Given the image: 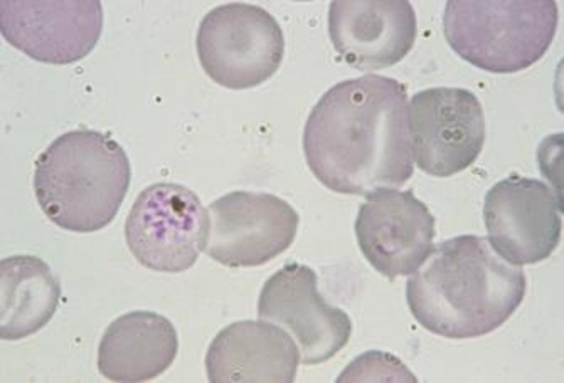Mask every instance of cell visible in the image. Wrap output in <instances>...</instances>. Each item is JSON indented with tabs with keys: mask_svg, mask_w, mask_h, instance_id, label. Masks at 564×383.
Here are the masks:
<instances>
[{
	"mask_svg": "<svg viewBox=\"0 0 564 383\" xmlns=\"http://www.w3.org/2000/svg\"><path fill=\"white\" fill-rule=\"evenodd\" d=\"M258 316L292 333L304 365L329 362L352 335L349 315L325 303L317 273L305 264H286L264 283Z\"/></svg>",
	"mask_w": 564,
	"mask_h": 383,
	"instance_id": "10",
	"label": "cell"
},
{
	"mask_svg": "<svg viewBox=\"0 0 564 383\" xmlns=\"http://www.w3.org/2000/svg\"><path fill=\"white\" fill-rule=\"evenodd\" d=\"M180 338L165 316L132 311L115 319L98 348V370L110 382H151L174 363Z\"/></svg>",
	"mask_w": 564,
	"mask_h": 383,
	"instance_id": "15",
	"label": "cell"
},
{
	"mask_svg": "<svg viewBox=\"0 0 564 383\" xmlns=\"http://www.w3.org/2000/svg\"><path fill=\"white\" fill-rule=\"evenodd\" d=\"M416 12L408 0H336L329 8L334 50L361 72L390 68L413 50Z\"/></svg>",
	"mask_w": 564,
	"mask_h": 383,
	"instance_id": "13",
	"label": "cell"
},
{
	"mask_svg": "<svg viewBox=\"0 0 564 383\" xmlns=\"http://www.w3.org/2000/svg\"><path fill=\"white\" fill-rule=\"evenodd\" d=\"M207 226V209L191 188L154 184L140 192L130 209L127 245L147 270L184 273L206 248Z\"/></svg>",
	"mask_w": 564,
	"mask_h": 383,
	"instance_id": "6",
	"label": "cell"
},
{
	"mask_svg": "<svg viewBox=\"0 0 564 383\" xmlns=\"http://www.w3.org/2000/svg\"><path fill=\"white\" fill-rule=\"evenodd\" d=\"M435 217L413 192H376L356 219V238L368 263L388 280L410 276L433 251Z\"/></svg>",
	"mask_w": 564,
	"mask_h": 383,
	"instance_id": "12",
	"label": "cell"
},
{
	"mask_svg": "<svg viewBox=\"0 0 564 383\" xmlns=\"http://www.w3.org/2000/svg\"><path fill=\"white\" fill-rule=\"evenodd\" d=\"M0 32L31 59L72 64L97 47L104 32V6L98 0H2Z\"/></svg>",
	"mask_w": 564,
	"mask_h": 383,
	"instance_id": "11",
	"label": "cell"
},
{
	"mask_svg": "<svg viewBox=\"0 0 564 383\" xmlns=\"http://www.w3.org/2000/svg\"><path fill=\"white\" fill-rule=\"evenodd\" d=\"M557 22L554 0H448L443 34L475 68L511 75L544 57Z\"/></svg>",
	"mask_w": 564,
	"mask_h": 383,
	"instance_id": "4",
	"label": "cell"
},
{
	"mask_svg": "<svg viewBox=\"0 0 564 383\" xmlns=\"http://www.w3.org/2000/svg\"><path fill=\"white\" fill-rule=\"evenodd\" d=\"M197 56L216 85L250 89L269 81L285 56V36L263 8L225 4L207 12L196 37Z\"/></svg>",
	"mask_w": 564,
	"mask_h": 383,
	"instance_id": "5",
	"label": "cell"
},
{
	"mask_svg": "<svg viewBox=\"0 0 564 383\" xmlns=\"http://www.w3.org/2000/svg\"><path fill=\"white\" fill-rule=\"evenodd\" d=\"M304 152L315 178L343 196L400 188L414 172L406 86L378 75L333 86L308 114Z\"/></svg>",
	"mask_w": 564,
	"mask_h": 383,
	"instance_id": "1",
	"label": "cell"
},
{
	"mask_svg": "<svg viewBox=\"0 0 564 383\" xmlns=\"http://www.w3.org/2000/svg\"><path fill=\"white\" fill-rule=\"evenodd\" d=\"M206 252L228 267H257L293 244L301 217L286 200L267 192H229L207 207Z\"/></svg>",
	"mask_w": 564,
	"mask_h": 383,
	"instance_id": "7",
	"label": "cell"
},
{
	"mask_svg": "<svg viewBox=\"0 0 564 383\" xmlns=\"http://www.w3.org/2000/svg\"><path fill=\"white\" fill-rule=\"evenodd\" d=\"M528 280L479 236L440 242L408 280L413 318L430 333L470 340L492 333L522 305Z\"/></svg>",
	"mask_w": 564,
	"mask_h": 383,
	"instance_id": "2",
	"label": "cell"
},
{
	"mask_svg": "<svg viewBox=\"0 0 564 383\" xmlns=\"http://www.w3.org/2000/svg\"><path fill=\"white\" fill-rule=\"evenodd\" d=\"M484 223L500 258L514 266L538 264L560 245L563 200L544 182L512 174L487 192Z\"/></svg>",
	"mask_w": 564,
	"mask_h": 383,
	"instance_id": "9",
	"label": "cell"
},
{
	"mask_svg": "<svg viewBox=\"0 0 564 383\" xmlns=\"http://www.w3.org/2000/svg\"><path fill=\"white\" fill-rule=\"evenodd\" d=\"M413 162L432 177L467 171L486 143V118L468 89L432 88L416 92L408 108Z\"/></svg>",
	"mask_w": 564,
	"mask_h": 383,
	"instance_id": "8",
	"label": "cell"
},
{
	"mask_svg": "<svg viewBox=\"0 0 564 383\" xmlns=\"http://www.w3.org/2000/svg\"><path fill=\"white\" fill-rule=\"evenodd\" d=\"M299 363V344L283 328L247 319L216 335L207 348L206 372L212 383H292Z\"/></svg>",
	"mask_w": 564,
	"mask_h": 383,
	"instance_id": "14",
	"label": "cell"
},
{
	"mask_svg": "<svg viewBox=\"0 0 564 383\" xmlns=\"http://www.w3.org/2000/svg\"><path fill=\"white\" fill-rule=\"evenodd\" d=\"M130 180L132 167L120 143L95 130H73L41 153L34 194L57 228L90 234L117 217Z\"/></svg>",
	"mask_w": 564,
	"mask_h": 383,
	"instance_id": "3",
	"label": "cell"
},
{
	"mask_svg": "<svg viewBox=\"0 0 564 383\" xmlns=\"http://www.w3.org/2000/svg\"><path fill=\"white\" fill-rule=\"evenodd\" d=\"M337 383L344 382H411L416 383V376L406 369L397 357L384 351H368L354 360L343 373Z\"/></svg>",
	"mask_w": 564,
	"mask_h": 383,
	"instance_id": "17",
	"label": "cell"
},
{
	"mask_svg": "<svg viewBox=\"0 0 564 383\" xmlns=\"http://www.w3.org/2000/svg\"><path fill=\"white\" fill-rule=\"evenodd\" d=\"M62 299V283L36 255L0 263V337L15 341L43 330Z\"/></svg>",
	"mask_w": 564,
	"mask_h": 383,
	"instance_id": "16",
	"label": "cell"
}]
</instances>
